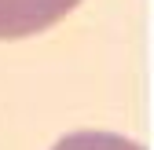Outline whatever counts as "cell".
Instances as JSON below:
<instances>
[{
    "label": "cell",
    "instance_id": "1",
    "mask_svg": "<svg viewBox=\"0 0 154 150\" xmlns=\"http://www.w3.org/2000/svg\"><path fill=\"white\" fill-rule=\"evenodd\" d=\"M77 4L81 0H0V40H22L44 33Z\"/></svg>",
    "mask_w": 154,
    "mask_h": 150
},
{
    "label": "cell",
    "instance_id": "2",
    "mask_svg": "<svg viewBox=\"0 0 154 150\" xmlns=\"http://www.w3.org/2000/svg\"><path fill=\"white\" fill-rule=\"evenodd\" d=\"M51 150H143V146L125 136H110V132H73L59 139Z\"/></svg>",
    "mask_w": 154,
    "mask_h": 150
}]
</instances>
